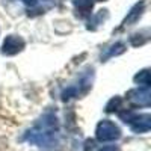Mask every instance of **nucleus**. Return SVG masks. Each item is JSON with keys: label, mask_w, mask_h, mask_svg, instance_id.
Wrapping results in <instances>:
<instances>
[{"label": "nucleus", "mask_w": 151, "mask_h": 151, "mask_svg": "<svg viewBox=\"0 0 151 151\" xmlns=\"http://www.w3.org/2000/svg\"><path fill=\"white\" fill-rule=\"evenodd\" d=\"M127 100L134 106L148 107L151 104V91L150 88H144V86H139L137 89H130L127 92Z\"/></svg>", "instance_id": "nucleus-4"}, {"label": "nucleus", "mask_w": 151, "mask_h": 151, "mask_svg": "<svg viewBox=\"0 0 151 151\" xmlns=\"http://www.w3.org/2000/svg\"><path fill=\"white\" fill-rule=\"evenodd\" d=\"M73 5L77 11V15L85 18V17H89L91 15V11L94 8L92 0H73Z\"/></svg>", "instance_id": "nucleus-7"}, {"label": "nucleus", "mask_w": 151, "mask_h": 151, "mask_svg": "<svg viewBox=\"0 0 151 151\" xmlns=\"http://www.w3.org/2000/svg\"><path fill=\"white\" fill-rule=\"evenodd\" d=\"M97 2H106V0H97Z\"/></svg>", "instance_id": "nucleus-16"}, {"label": "nucleus", "mask_w": 151, "mask_h": 151, "mask_svg": "<svg viewBox=\"0 0 151 151\" xmlns=\"http://www.w3.org/2000/svg\"><path fill=\"white\" fill-rule=\"evenodd\" d=\"M147 41H148V36H144L142 32H139V33H133V35L130 36V42H132V45H134V47H139V45L145 44Z\"/></svg>", "instance_id": "nucleus-12"}, {"label": "nucleus", "mask_w": 151, "mask_h": 151, "mask_svg": "<svg viewBox=\"0 0 151 151\" xmlns=\"http://www.w3.org/2000/svg\"><path fill=\"white\" fill-rule=\"evenodd\" d=\"M24 48V40L17 35H9L5 38L3 45H2V55L6 56H14L17 53H20Z\"/></svg>", "instance_id": "nucleus-5"}, {"label": "nucleus", "mask_w": 151, "mask_h": 151, "mask_svg": "<svg viewBox=\"0 0 151 151\" xmlns=\"http://www.w3.org/2000/svg\"><path fill=\"white\" fill-rule=\"evenodd\" d=\"M98 151H119V150H118V147H115V145H107V147L100 148Z\"/></svg>", "instance_id": "nucleus-14"}, {"label": "nucleus", "mask_w": 151, "mask_h": 151, "mask_svg": "<svg viewBox=\"0 0 151 151\" xmlns=\"http://www.w3.org/2000/svg\"><path fill=\"white\" fill-rule=\"evenodd\" d=\"M125 52V44L124 42H115V44H112L110 47H107L104 50V53H101V60H107L113 56H118V55H122Z\"/></svg>", "instance_id": "nucleus-8"}, {"label": "nucleus", "mask_w": 151, "mask_h": 151, "mask_svg": "<svg viewBox=\"0 0 151 151\" xmlns=\"http://www.w3.org/2000/svg\"><path fill=\"white\" fill-rule=\"evenodd\" d=\"M92 150H94V141L88 139V141L85 142V151H92Z\"/></svg>", "instance_id": "nucleus-13"}, {"label": "nucleus", "mask_w": 151, "mask_h": 151, "mask_svg": "<svg viewBox=\"0 0 151 151\" xmlns=\"http://www.w3.org/2000/svg\"><path fill=\"white\" fill-rule=\"evenodd\" d=\"M95 137L100 142H110V141H116L121 137V130L119 127L109 119H103L97 124L95 129Z\"/></svg>", "instance_id": "nucleus-3"}, {"label": "nucleus", "mask_w": 151, "mask_h": 151, "mask_svg": "<svg viewBox=\"0 0 151 151\" xmlns=\"http://www.w3.org/2000/svg\"><path fill=\"white\" fill-rule=\"evenodd\" d=\"M23 141H27L32 145H36L45 150H56L60 145L59 133V119L53 110L45 112L36 121L32 129H29L23 136Z\"/></svg>", "instance_id": "nucleus-1"}, {"label": "nucleus", "mask_w": 151, "mask_h": 151, "mask_svg": "<svg viewBox=\"0 0 151 151\" xmlns=\"http://www.w3.org/2000/svg\"><path fill=\"white\" fill-rule=\"evenodd\" d=\"M21 2H23L24 5H27V6H36L38 0H21Z\"/></svg>", "instance_id": "nucleus-15"}, {"label": "nucleus", "mask_w": 151, "mask_h": 151, "mask_svg": "<svg viewBox=\"0 0 151 151\" xmlns=\"http://www.w3.org/2000/svg\"><path fill=\"white\" fill-rule=\"evenodd\" d=\"M121 103H122V98L121 97H113L109 100V103L106 104V112L107 113H113V112H118L119 107H121Z\"/></svg>", "instance_id": "nucleus-11"}, {"label": "nucleus", "mask_w": 151, "mask_h": 151, "mask_svg": "<svg viewBox=\"0 0 151 151\" xmlns=\"http://www.w3.org/2000/svg\"><path fill=\"white\" fill-rule=\"evenodd\" d=\"M144 11H145V2H144V0H141V2H137V3L129 11V14H127V17L124 18L121 27L124 29V27L133 26L134 23H137V21H139V18L142 17Z\"/></svg>", "instance_id": "nucleus-6"}, {"label": "nucleus", "mask_w": 151, "mask_h": 151, "mask_svg": "<svg viewBox=\"0 0 151 151\" xmlns=\"http://www.w3.org/2000/svg\"><path fill=\"white\" fill-rule=\"evenodd\" d=\"M107 17H109V11L107 9H101V11H98L95 15H92L91 17V20H89V24H88V29L89 30H95L100 24H103V21L104 20H107Z\"/></svg>", "instance_id": "nucleus-9"}, {"label": "nucleus", "mask_w": 151, "mask_h": 151, "mask_svg": "<svg viewBox=\"0 0 151 151\" xmlns=\"http://www.w3.org/2000/svg\"><path fill=\"white\" fill-rule=\"evenodd\" d=\"M119 118L130 125V129L134 133H147L151 129V115L150 113H142V115H134L130 110L119 112Z\"/></svg>", "instance_id": "nucleus-2"}, {"label": "nucleus", "mask_w": 151, "mask_h": 151, "mask_svg": "<svg viewBox=\"0 0 151 151\" xmlns=\"http://www.w3.org/2000/svg\"><path fill=\"white\" fill-rule=\"evenodd\" d=\"M134 83H137V85H141V86H144V88H150V85H151V76H150V70H142V71H139L136 76H134Z\"/></svg>", "instance_id": "nucleus-10"}]
</instances>
